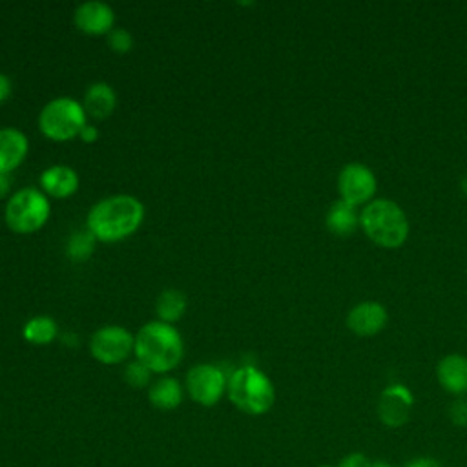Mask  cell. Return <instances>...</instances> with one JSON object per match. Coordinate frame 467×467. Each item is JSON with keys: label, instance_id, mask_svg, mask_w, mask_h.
<instances>
[{"label": "cell", "instance_id": "obj_1", "mask_svg": "<svg viewBox=\"0 0 467 467\" xmlns=\"http://www.w3.org/2000/svg\"><path fill=\"white\" fill-rule=\"evenodd\" d=\"M144 213L142 201L128 193H115L97 201L89 208L86 226L97 241L117 243L139 230Z\"/></svg>", "mask_w": 467, "mask_h": 467}, {"label": "cell", "instance_id": "obj_2", "mask_svg": "<svg viewBox=\"0 0 467 467\" xmlns=\"http://www.w3.org/2000/svg\"><path fill=\"white\" fill-rule=\"evenodd\" d=\"M133 354L153 374H166L182 361L184 341L173 325L148 321L135 334Z\"/></svg>", "mask_w": 467, "mask_h": 467}, {"label": "cell", "instance_id": "obj_3", "mask_svg": "<svg viewBox=\"0 0 467 467\" xmlns=\"http://www.w3.org/2000/svg\"><path fill=\"white\" fill-rule=\"evenodd\" d=\"M226 396L241 412L261 416L274 407L275 387L263 370L254 365H244L228 376Z\"/></svg>", "mask_w": 467, "mask_h": 467}, {"label": "cell", "instance_id": "obj_4", "mask_svg": "<svg viewBox=\"0 0 467 467\" xmlns=\"http://www.w3.org/2000/svg\"><path fill=\"white\" fill-rule=\"evenodd\" d=\"M365 234L379 246L398 248L409 235V221L405 212L389 199H378L365 206L361 217Z\"/></svg>", "mask_w": 467, "mask_h": 467}, {"label": "cell", "instance_id": "obj_5", "mask_svg": "<svg viewBox=\"0 0 467 467\" xmlns=\"http://www.w3.org/2000/svg\"><path fill=\"white\" fill-rule=\"evenodd\" d=\"M51 215L47 195L35 188L26 186L9 195L4 208V219L15 234H33L40 230Z\"/></svg>", "mask_w": 467, "mask_h": 467}, {"label": "cell", "instance_id": "obj_6", "mask_svg": "<svg viewBox=\"0 0 467 467\" xmlns=\"http://www.w3.org/2000/svg\"><path fill=\"white\" fill-rule=\"evenodd\" d=\"M88 124V115L73 97H55L38 113V130L51 140H69L78 137Z\"/></svg>", "mask_w": 467, "mask_h": 467}, {"label": "cell", "instance_id": "obj_7", "mask_svg": "<svg viewBox=\"0 0 467 467\" xmlns=\"http://www.w3.org/2000/svg\"><path fill=\"white\" fill-rule=\"evenodd\" d=\"M135 348V334L120 325H106L89 337V354L104 365H119Z\"/></svg>", "mask_w": 467, "mask_h": 467}, {"label": "cell", "instance_id": "obj_8", "mask_svg": "<svg viewBox=\"0 0 467 467\" xmlns=\"http://www.w3.org/2000/svg\"><path fill=\"white\" fill-rule=\"evenodd\" d=\"M226 385L228 376L212 363H199L192 367L184 379L188 396L202 407L217 405L226 394Z\"/></svg>", "mask_w": 467, "mask_h": 467}, {"label": "cell", "instance_id": "obj_9", "mask_svg": "<svg viewBox=\"0 0 467 467\" xmlns=\"http://www.w3.org/2000/svg\"><path fill=\"white\" fill-rule=\"evenodd\" d=\"M337 188L341 193V201L354 206L368 201L374 195L376 177L365 164L350 162L339 171Z\"/></svg>", "mask_w": 467, "mask_h": 467}, {"label": "cell", "instance_id": "obj_10", "mask_svg": "<svg viewBox=\"0 0 467 467\" xmlns=\"http://www.w3.org/2000/svg\"><path fill=\"white\" fill-rule=\"evenodd\" d=\"M414 405L412 392L405 385H390L387 387L378 400V418L383 425L396 429L409 421L410 410Z\"/></svg>", "mask_w": 467, "mask_h": 467}, {"label": "cell", "instance_id": "obj_11", "mask_svg": "<svg viewBox=\"0 0 467 467\" xmlns=\"http://www.w3.org/2000/svg\"><path fill=\"white\" fill-rule=\"evenodd\" d=\"M75 26L86 35H108L115 26V11L100 0H88L75 7Z\"/></svg>", "mask_w": 467, "mask_h": 467}, {"label": "cell", "instance_id": "obj_12", "mask_svg": "<svg viewBox=\"0 0 467 467\" xmlns=\"http://www.w3.org/2000/svg\"><path fill=\"white\" fill-rule=\"evenodd\" d=\"M29 140L18 128H0V173H11L27 157Z\"/></svg>", "mask_w": 467, "mask_h": 467}, {"label": "cell", "instance_id": "obj_13", "mask_svg": "<svg viewBox=\"0 0 467 467\" xmlns=\"http://www.w3.org/2000/svg\"><path fill=\"white\" fill-rule=\"evenodd\" d=\"M387 323V312L383 305L376 301H365L356 305L347 316V327L358 336H374Z\"/></svg>", "mask_w": 467, "mask_h": 467}, {"label": "cell", "instance_id": "obj_14", "mask_svg": "<svg viewBox=\"0 0 467 467\" xmlns=\"http://www.w3.org/2000/svg\"><path fill=\"white\" fill-rule=\"evenodd\" d=\"M80 179L78 173L66 164H53L47 166L40 173V188L46 195H51L55 199H64L73 195L78 190Z\"/></svg>", "mask_w": 467, "mask_h": 467}, {"label": "cell", "instance_id": "obj_15", "mask_svg": "<svg viewBox=\"0 0 467 467\" xmlns=\"http://www.w3.org/2000/svg\"><path fill=\"white\" fill-rule=\"evenodd\" d=\"M117 106V93L108 82H93L88 86L82 97V108L88 117L102 120L113 113Z\"/></svg>", "mask_w": 467, "mask_h": 467}, {"label": "cell", "instance_id": "obj_16", "mask_svg": "<svg viewBox=\"0 0 467 467\" xmlns=\"http://www.w3.org/2000/svg\"><path fill=\"white\" fill-rule=\"evenodd\" d=\"M436 376L440 385L456 396H462L467 392V358L460 354H449L445 356L438 367Z\"/></svg>", "mask_w": 467, "mask_h": 467}, {"label": "cell", "instance_id": "obj_17", "mask_svg": "<svg viewBox=\"0 0 467 467\" xmlns=\"http://www.w3.org/2000/svg\"><path fill=\"white\" fill-rule=\"evenodd\" d=\"M182 385L173 376H161L148 387V400L161 410H173L182 403Z\"/></svg>", "mask_w": 467, "mask_h": 467}, {"label": "cell", "instance_id": "obj_18", "mask_svg": "<svg viewBox=\"0 0 467 467\" xmlns=\"http://www.w3.org/2000/svg\"><path fill=\"white\" fill-rule=\"evenodd\" d=\"M186 306H188V299L184 292L179 288H164L155 301V312L159 321H164L170 325L177 323L184 316Z\"/></svg>", "mask_w": 467, "mask_h": 467}, {"label": "cell", "instance_id": "obj_19", "mask_svg": "<svg viewBox=\"0 0 467 467\" xmlns=\"http://www.w3.org/2000/svg\"><path fill=\"white\" fill-rule=\"evenodd\" d=\"M358 226V215L354 206L345 201H336L330 204L327 212V228L339 237L352 235Z\"/></svg>", "mask_w": 467, "mask_h": 467}, {"label": "cell", "instance_id": "obj_20", "mask_svg": "<svg viewBox=\"0 0 467 467\" xmlns=\"http://www.w3.org/2000/svg\"><path fill=\"white\" fill-rule=\"evenodd\" d=\"M22 336L31 345H47L58 336V327L49 316H35L22 327Z\"/></svg>", "mask_w": 467, "mask_h": 467}, {"label": "cell", "instance_id": "obj_21", "mask_svg": "<svg viewBox=\"0 0 467 467\" xmlns=\"http://www.w3.org/2000/svg\"><path fill=\"white\" fill-rule=\"evenodd\" d=\"M95 235L86 228L80 232H73L66 243V254L71 261H86L95 250Z\"/></svg>", "mask_w": 467, "mask_h": 467}, {"label": "cell", "instance_id": "obj_22", "mask_svg": "<svg viewBox=\"0 0 467 467\" xmlns=\"http://www.w3.org/2000/svg\"><path fill=\"white\" fill-rule=\"evenodd\" d=\"M151 370L140 363L139 359L135 361H130L124 368V381L133 387V389H142V387H150L151 385Z\"/></svg>", "mask_w": 467, "mask_h": 467}, {"label": "cell", "instance_id": "obj_23", "mask_svg": "<svg viewBox=\"0 0 467 467\" xmlns=\"http://www.w3.org/2000/svg\"><path fill=\"white\" fill-rule=\"evenodd\" d=\"M106 36L108 46L117 53H128L133 47V35L124 27H113Z\"/></svg>", "mask_w": 467, "mask_h": 467}, {"label": "cell", "instance_id": "obj_24", "mask_svg": "<svg viewBox=\"0 0 467 467\" xmlns=\"http://www.w3.org/2000/svg\"><path fill=\"white\" fill-rule=\"evenodd\" d=\"M447 414H449V420H451L454 425L465 427V425H467V400H463V398L454 400V401L449 405Z\"/></svg>", "mask_w": 467, "mask_h": 467}, {"label": "cell", "instance_id": "obj_25", "mask_svg": "<svg viewBox=\"0 0 467 467\" xmlns=\"http://www.w3.org/2000/svg\"><path fill=\"white\" fill-rule=\"evenodd\" d=\"M337 467H372V462L363 452H350L337 463Z\"/></svg>", "mask_w": 467, "mask_h": 467}, {"label": "cell", "instance_id": "obj_26", "mask_svg": "<svg viewBox=\"0 0 467 467\" xmlns=\"http://www.w3.org/2000/svg\"><path fill=\"white\" fill-rule=\"evenodd\" d=\"M405 467H443V465H441V462H438L436 458L420 456V458H414V460L407 462Z\"/></svg>", "mask_w": 467, "mask_h": 467}, {"label": "cell", "instance_id": "obj_27", "mask_svg": "<svg viewBox=\"0 0 467 467\" xmlns=\"http://www.w3.org/2000/svg\"><path fill=\"white\" fill-rule=\"evenodd\" d=\"M13 82L5 73H0V104L11 97Z\"/></svg>", "mask_w": 467, "mask_h": 467}, {"label": "cell", "instance_id": "obj_28", "mask_svg": "<svg viewBox=\"0 0 467 467\" xmlns=\"http://www.w3.org/2000/svg\"><path fill=\"white\" fill-rule=\"evenodd\" d=\"M78 137H80V140H84V142H95L97 139H99V130H97V126H93V124H86L82 130H80V133H78Z\"/></svg>", "mask_w": 467, "mask_h": 467}, {"label": "cell", "instance_id": "obj_29", "mask_svg": "<svg viewBox=\"0 0 467 467\" xmlns=\"http://www.w3.org/2000/svg\"><path fill=\"white\" fill-rule=\"evenodd\" d=\"M13 188V179L11 173H0V199L5 197Z\"/></svg>", "mask_w": 467, "mask_h": 467}, {"label": "cell", "instance_id": "obj_30", "mask_svg": "<svg viewBox=\"0 0 467 467\" xmlns=\"http://www.w3.org/2000/svg\"><path fill=\"white\" fill-rule=\"evenodd\" d=\"M372 467H392V465L385 460H376V462H372Z\"/></svg>", "mask_w": 467, "mask_h": 467}, {"label": "cell", "instance_id": "obj_31", "mask_svg": "<svg viewBox=\"0 0 467 467\" xmlns=\"http://www.w3.org/2000/svg\"><path fill=\"white\" fill-rule=\"evenodd\" d=\"M319 467H332V465H319Z\"/></svg>", "mask_w": 467, "mask_h": 467}]
</instances>
